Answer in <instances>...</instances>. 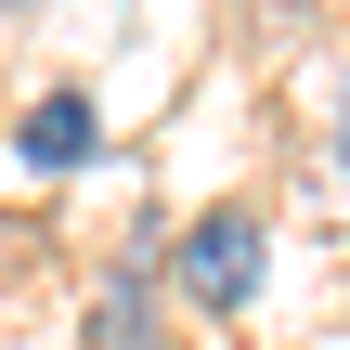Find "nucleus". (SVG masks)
Returning a JSON list of instances; mask_svg holds the SVG:
<instances>
[{
	"instance_id": "nucleus-1",
	"label": "nucleus",
	"mask_w": 350,
	"mask_h": 350,
	"mask_svg": "<svg viewBox=\"0 0 350 350\" xmlns=\"http://www.w3.org/2000/svg\"><path fill=\"white\" fill-rule=\"evenodd\" d=\"M260 273H273L260 208H195V221L169 234V299H182V312H247Z\"/></svg>"
},
{
	"instance_id": "nucleus-2",
	"label": "nucleus",
	"mask_w": 350,
	"mask_h": 350,
	"mask_svg": "<svg viewBox=\"0 0 350 350\" xmlns=\"http://www.w3.org/2000/svg\"><path fill=\"white\" fill-rule=\"evenodd\" d=\"M169 325V247L143 234V247H117V273L91 286V312H78V350H156Z\"/></svg>"
},
{
	"instance_id": "nucleus-3",
	"label": "nucleus",
	"mask_w": 350,
	"mask_h": 350,
	"mask_svg": "<svg viewBox=\"0 0 350 350\" xmlns=\"http://www.w3.org/2000/svg\"><path fill=\"white\" fill-rule=\"evenodd\" d=\"M91 143H104L91 91H39V104H26V130H13V156H26V169H91Z\"/></svg>"
},
{
	"instance_id": "nucleus-4",
	"label": "nucleus",
	"mask_w": 350,
	"mask_h": 350,
	"mask_svg": "<svg viewBox=\"0 0 350 350\" xmlns=\"http://www.w3.org/2000/svg\"><path fill=\"white\" fill-rule=\"evenodd\" d=\"M338 169H350V78H338Z\"/></svg>"
},
{
	"instance_id": "nucleus-5",
	"label": "nucleus",
	"mask_w": 350,
	"mask_h": 350,
	"mask_svg": "<svg viewBox=\"0 0 350 350\" xmlns=\"http://www.w3.org/2000/svg\"><path fill=\"white\" fill-rule=\"evenodd\" d=\"M0 13H13V0H0Z\"/></svg>"
}]
</instances>
